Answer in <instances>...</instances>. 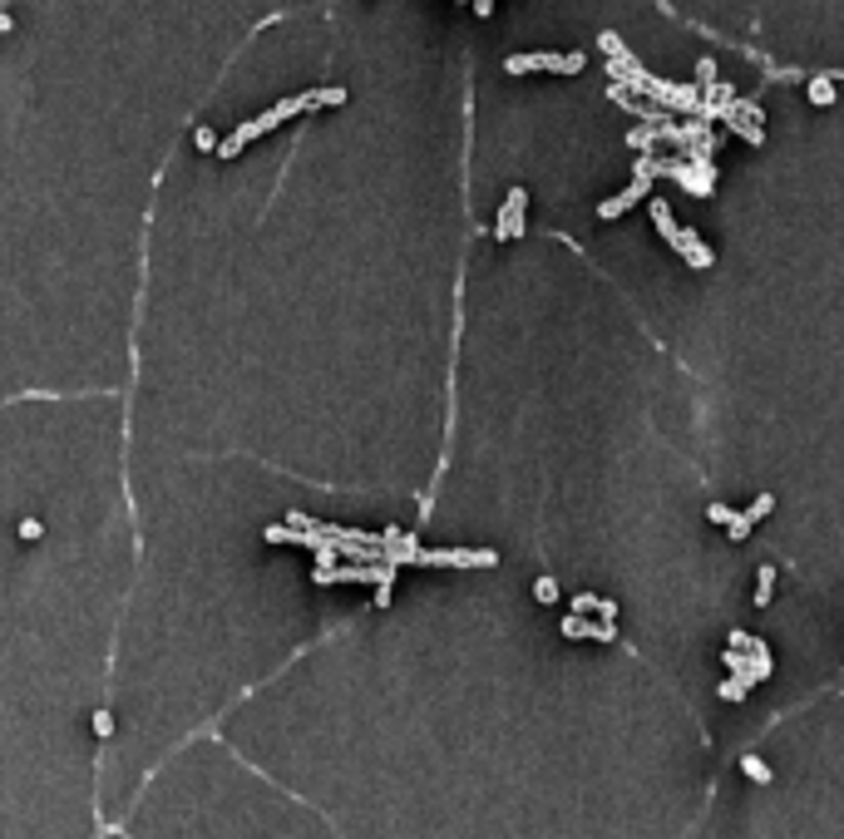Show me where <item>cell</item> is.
Here are the masks:
<instances>
[{"label": "cell", "instance_id": "6da1fadb", "mask_svg": "<svg viewBox=\"0 0 844 839\" xmlns=\"http://www.w3.org/2000/svg\"><path fill=\"white\" fill-rule=\"evenodd\" d=\"M415 563L425 568H499L494 548H420Z\"/></svg>", "mask_w": 844, "mask_h": 839}, {"label": "cell", "instance_id": "7a4b0ae2", "mask_svg": "<svg viewBox=\"0 0 844 839\" xmlns=\"http://www.w3.org/2000/svg\"><path fill=\"white\" fill-rule=\"evenodd\" d=\"M534 597H538V603H544V607H553L558 603V597H563V593H558V578H538V583H534Z\"/></svg>", "mask_w": 844, "mask_h": 839}, {"label": "cell", "instance_id": "3957f363", "mask_svg": "<svg viewBox=\"0 0 844 839\" xmlns=\"http://www.w3.org/2000/svg\"><path fill=\"white\" fill-rule=\"evenodd\" d=\"M770 593H775V568H760V578H756V607H766Z\"/></svg>", "mask_w": 844, "mask_h": 839}, {"label": "cell", "instance_id": "277c9868", "mask_svg": "<svg viewBox=\"0 0 844 839\" xmlns=\"http://www.w3.org/2000/svg\"><path fill=\"white\" fill-rule=\"evenodd\" d=\"M741 770H746L750 780H760V786H766V780H770V765L760 761V755H746V761H741Z\"/></svg>", "mask_w": 844, "mask_h": 839}, {"label": "cell", "instance_id": "5b68a950", "mask_svg": "<svg viewBox=\"0 0 844 839\" xmlns=\"http://www.w3.org/2000/svg\"><path fill=\"white\" fill-rule=\"evenodd\" d=\"M746 681H736V677H731V681H721V687H717V696H721V702H741V696H746Z\"/></svg>", "mask_w": 844, "mask_h": 839}, {"label": "cell", "instance_id": "8992f818", "mask_svg": "<svg viewBox=\"0 0 844 839\" xmlns=\"http://www.w3.org/2000/svg\"><path fill=\"white\" fill-rule=\"evenodd\" d=\"M706 519L721 523V529H731V523H736V509H731V504H711V509H706Z\"/></svg>", "mask_w": 844, "mask_h": 839}, {"label": "cell", "instance_id": "52a82bcc", "mask_svg": "<svg viewBox=\"0 0 844 839\" xmlns=\"http://www.w3.org/2000/svg\"><path fill=\"white\" fill-rule=\"evenodd\" d=\"M593 613H598V597H593V593H578V597H573V617H593Z\"/></svg>", "mask_w": 844, "mask_h": 839}, {"label": "cell", "instance_id": "ba28073f", "mask_svg": "<svg viewBox=\"0 0 844 839\" xmlns=\"http://www.w3.org/2000/svg\"><path fill=\"white\" fill-rule=\"evenodd\" d=\"M810 99H815V104H834V89H830V79H815V85H810Z\"/></svg>", "mask_w": 844, "mask_h": 839}, {"label": "cell", "instance_id": "9c48e42d", "mask_svg": "<svg viewBox=\"0 0 844 839\" xmlns=\"http://www.w3.org/2000/svg\"><path fill=\"white\" fill-rule=\"evenodd\" d=\"M598 622H618V603L612 597H598Z\"/></svg>", "mask_w": 844, "mask_h": 839}, {"label": "cell", "instance_id": "30bf717a", "mask_svg": "<svg viewBox=\"0 0 844 839\" xmlns=\"http://www.w3.org/2000/svg\"><path fill=\"white\" fill-rule=\"evenodd\" d=\"M40 533H45L40 519H25V523H20V539H40Z\"/></svg>", "mask_w": 844, "mask_h": 839}, {"label": "cell", "instance_id": "8fae6325", "mask_svg": "<svg viewBox=\"0 0 844 839\" xmlns=\"http://www.w3.org/2000/svg\"><path fill=\"white\" fill-rule=\"evenodd\" d=\"M94 731H99V736H109V731H114V716L99 712V716H94Z\"/></svg>", "mask_w": 844, "mask_h": 839}]
</instances>
